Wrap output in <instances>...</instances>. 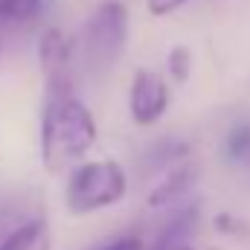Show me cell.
Returning a JSON list of instances; mask_svg holds the SVG:
<instances>
[{"mask_svg": "<svg viewBox=\"0 0 250 250\" xmlns=\"http://www.w3.org/2000/svg\"><path fill=\"white\" fill-rule=\"evenodd\" d=\"M184 3H189V0H148V12L163 18V15H172L175 9H181Z\"/></svg>", "mask_w": 250, "mask_h": 250, "instance_id": "obj_11", "label": "cell"}, {"mask_svg": "<svg viewBox=\"0 0 250 250\" xmlns=\"http://www.w3.org/2000/svg\"><path fill=\"white\" fill-rule=\"evenodd\" d=\"M187 184H189V169H175L160 187L148 195V204H151V207H163V204H169V201L187 187Z\"/></svg>", "mask_w": 250, "mask_h": 250, "instance_id": "obj_7", "label": "cell"}, {"mask_svg": "<svg viewBox=\"0 0 250 250\" xmlns=\"http://www.w3.org/2000/svg\"><path fill=\"white\" fill-rule=\"evenodd\" d=\"M96 143L93 114L76 99L73 90L44 93L41 114V160L50 175L76 166Z\"/></svg>", "mask_w": 250, "mask_h": 250, "instance_id": "obj_1", "label": "cell"}, {"mask_svg": "<svg viewBox=\"0 0 250 250\" xmlns=\"http://www.w3.org/2000/svg\"><path fill=\"white\" fill-rule=\"evenodd\" d=\"M125 189H128V178L120 169V163L90 160V163H82L70 172L64 201H67V209L73 215H87V212H96L102 207L123 201Z\"/></svg>", "mask_w": 250, "mask_h": 250, "instance_id": "obj_3", "label": "cell"}, {"mask_svg": "<svg viewBox=\"0 0 250 250\" xmlns=\"http://www.w3.org/2000/svg\"><path fill=\"white\" fill-rule=\"evenodd\" d=\"M99 250H143V242L137 236H125V239H117V242H111Z\"/></svg>", "mask_w": 250, "mask_h": 250, "instance_id": "obj_12", "label": "cell"}, {"mask_svg": "<svg viewBox=\"0 0 250 250\" xmlns=\"http://www.w3.org/2000/svg\"><path fill=\"white\" fill-rule=\"evenodd\" d=\"M41 0H0V18L9 21H26L38 12Z\"/></svg>", "mask_w": 250, "mask_h": 250, "instance_id": "obj_8", "label": "cell"}, {"mask_svg": "<svg viewBox=\"0 0 250 250\" xmlns=\"http://www.w3.org/2000/svg\"><path fill=\"white\" fill-rule=\"evenodd\" d=\"M38 59L47 93L73 90V38L62 29H47L38 44Z\"/></svg>", "mask_w": 250, "mask_h": 250, "instance_id": "obj_4", "label": "cell"}, {"mask_svg": "<svg viewBox=\"0 0 250 250\" xmlns=\"http://www.w3.org/2000/svg\"><path fill=\"white\" fill-rule=\"evenodd\" d=\"M125 44H128V9L117 0H105L93 9V15L79 29V38L73 41V59L82 62V70L93 79H102L120 62Z\"/></svg>", "mask_w": 250, "mask_h": 250, "instance_id": "obj_2", "label": "cell"}, {"mask_svg": "<svg viewBox=\"0 0 250 250\" xmlns=\"http://www.w3.org/2000/svg\"><path fill=\"white\" fill-rule=\"evenodd\" d=\"M128 108L137 125H151L157 123L166 108H169V87L166 82L154 73L140 67L131 79V93H128Z\"/></svg>", "mask_w": 250, "mask_h": 250, "instance_id": "obj_5", "label": "cell"}, {"mask_svg": "<svg viewBox=\"0 0 250 250\" xmlns=\"http://www.w3.org/2000/svg\"><path fill=\"white\" fill-rule=\"evenodd\" d=\"M227 148H230V154H233V157H242V154L248 151V148H250V125H239V128L230 134Z\"/></svg>", "mask_w": 250, "mask_h": 250, "instance_id": "obj_10", "label": "cell"}, {"mask_svg": "<svg viewBox=\"0 0 250 250\" xmlns=\"http://www.w3.org/2000/svg\"><path fill=\"white\" fill-rule=\"evenodd\" d=\"M0 250H50V224L44 218L21 224L0 242Z\"/></svg>", "mask_w": 250, "mask_h": 250, "instance_id": "obj_6", "label": "cell"}, {"mask_svg": "<svg viewBox=\"0 0 250 250\" xmlns=\"http://www.w3.org/2000/svg\"><path fill=\"white\" fill-rule=\"evenodd\" d=\"M189 67H192V56L187 47H172L169 53V73L175 82H187L189 79Z\"/></svg>", "mask_w": 250, "mask_h": 250, "instance_id": "obj_9", "label": "cell"}, {"mask_svg": "<svg viewBox=\"0 0 250 250\" xmlns=\"http://www.w3.org/2000/svg\"><path fill=\"white\" fill-rule=\"evenodd\" d=\"M172 250H192L189 245H178V248H172Z\"/></svg>", "mask_w": 250, "mask_h": 250, "instance_id": "obj_13", "label": "cell"}]
</instances>
